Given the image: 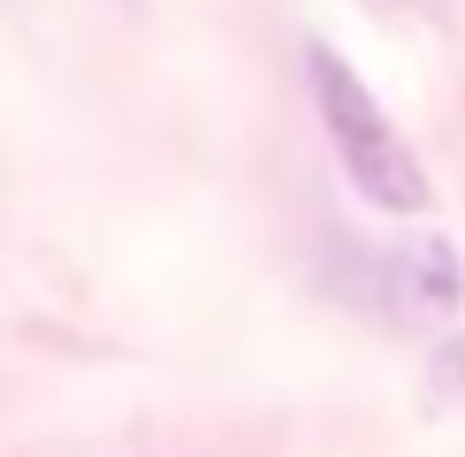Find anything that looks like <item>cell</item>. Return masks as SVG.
<instances>
[{"label": "cell", "instance_id": "cell-1", "mask_svg": "<svg viewBox=\"0 0 465 457\" xmlns=\"http://www.w3.org/2000/svg\"><path fill=\"white\" fill-rule=\"evenodd\" d=\"M305 69H313V100H321L328 145H336L343 176L366 190V206H381V214H428V199H435L428 168L412 160V145H404V130L390 122V107L359 84V69L336 62L328 46L305 53Z\"/></svg>", "mask_w": 465, "mask_h": 457}]
</instances>
